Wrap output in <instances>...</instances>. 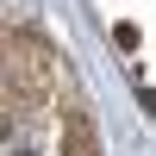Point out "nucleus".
Segmentation results:
<instances>
[{
  "label": "nucleus",
  "instance_id": "1",
  "mask_svg": "<svg viewBox=\"0 0 156 156\" xmlns=\"http://www.w3.org/2000/svg\"><path fill=\"white\" fill-rule=\"evenodd\" d=\"M144 112H150V119H156V87H144Z\"/></svg>",
  "mask_w": 156,
  "mask_h": 156
}]
</instances>
